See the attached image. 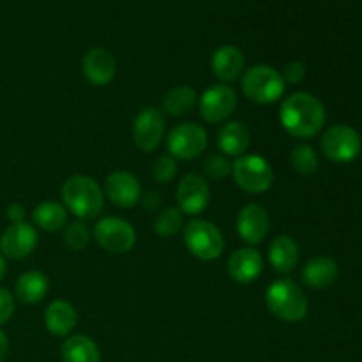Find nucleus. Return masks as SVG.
Wrapping results in <instances>:
<instances>
[{"label": "nucleus", "instance_id": "1", "mask_svg": "<svg viewBox=\"0 0 362 362\" xmlns=\"http://www.w3.org/2000/svg\"><path fill=\"white\" fill-rule=\"evenodd\" d=\"M327 113L318 98L308 92H296L281 103L279 122L293 138H313L324 129Z\"/></svg>", "mask_w": 362, "mask_h": 362}, {"label": "nucleus", "instance_id": "2", "mask_svg": "<svg viewBox=\"0 0 362 362\" xmlns=\"http://www.w3.org/2000/svg\"><path fill=\"white\" fill-rule=\"evenodd\" d=\"M64 207L80 221L95 219L105 209V193L94 179L87 175H73L62 184Z\"/></svg>", "mask_w": 362, "mask_h": 362}, {"label": "nucleus", "instance_id": "3", "mask_svg": "<svg viewBox=\"0 0 362 362\" xmlns=\"http://www.w3.org/2000/svg\"><path fill=\"white\" fill-rule=\"evenodd\" d=\"M265 306L283 322H300L308 315V297L292 279H278L265 292Z\"/></svg>", "mask_w": 362, "mask_h": 362}, {"label": "nucleus", "instance_id": "4", "mask_svg": "<svg viewBox=\"0 0 362 362\" xmlns=\"http://www.w3.org/2000/svg\"><path fill=\"white\" fill-rule=\"evenodd\" d=\"M240 88L250 101L257 105H272L283 98L286 83L278 69L267 64H257L244 71Z\"/></svg>", "mask_w": 362, "mask_h": 362}, {"label": "nucleus", "instance_id": "5", "mask_svg": "<svg viewBox=\"0 0 362 362\" xmlns=\"http://www.w3.org/2000/svg\"><path fill=\"white\" fill-rule=\"evenodd\" d=\"M184 244L194 258L204 262L216 260L225 250L221 230L207 219H193L184 226Z\"/></svg>", "mask_w": 362, "mask_h": 362}, {"label": "nucleus", "instance_id": "6", "mask_svg": "<svg viewBox=\"0 0 362 362\" xmlns=\"http://www.w3.org/2000/svg\"><path fill=\"white\" fill-rule=\"evenodd\" d=\"M232 177L237 186L251 194L269 191L274 182V172L267 159L257 154H244L232 163Z\"/></svg>", "mask_w": 362, "mask_h": 362}, {"label": "nucleus", "instance_id": "7", "mask_svg": "<svg viewBox=\"0 0 362 362\" xmlns=\"http://www.w3.org/2000/svg\"><path fill=\"white\" fill-rule=\"evenodd\" d=\"M95 243L112 255L129 253L136 244V232L129 221L117 216H106L92 230Z\"/></svg>", "mask_w": 362, "mask_h": 362}, {"label": "nucleus", "instance_id": "8", "mask_svg": "<svg viewBox=\"0 0 362 362\" xmlns=\"http://www.w3.org/2000/svg\"><path fill=\"white\" fill-rule=\"evenodd\" d=\"M209 145V134L204 126L194 122H184L175 126L166 136V148L173 159L191 161L205 152Z\"/></svg>", "mask_w": 362, "mask_h": 362}, {"label": "nucleus", "instance_id": "9", "mask_svg": "<svg viewBox=\"0 0 362 362\" xmlns=\"http://www.w3.org/2000/svg\"><path fill=\"white\" fill-rule=\"evenodd\" d=\"M322 154L334 163H350L361 154V134L350 126H332L320 140Z\"/></svg>", "mask_w": 362, "mask_h": 362}, {"label": "nucleus", "instance_id": "10", "mask_svg": "<svg viewBox=\"0 0 362 362\" xmlns=\"http://www.w3.org/2000/svg\"><path fill=\"white\" fill-rule=\"evenodd\" d=\"M237 108V94L230 85L218 83L209 87L198 98V110L205 122L221 124L232 117Z\"/></svg>", "mask_w": 362, "mask_h": 362}, {"label": "nucleus", "instance_id": "11", "mask_svg": "<svg viewBox=\"0 0 362 362\" xmlns=\"http://www.w3.org/2000/svg\"><path fill=\"white\" fill-rule=\"evenodd\" d=\"M165 138V115L161 110L147 106L133 122V141L141 152H152Z\"/></svg>", "mask_w": 362, "mask_h": 362}, {"label": "nucleus", "instance_id": "12", "mask_svg": "<svg viewBox=\"0 0 362 362\" xmlns=\"http://www.w3.org/2000/svg\"><path fill=\"white\" fill-rule=\"evenodd\" d=\"M211 204V187L198 173H187L177 186V205L182 214L198 216Z\"/></svg>", "mask_w": 362, "mask_h": 362}, {"label": "nucleus", "instance_id": "13", "mask_svg": "<svg viewBox=\"0 0 362 362\" xmlns=\"http://www.w3.org/2000/svg\"><path fill=\"white\" fill-rule=\"evenodd\" d=\"M37 243L39 237L35 226L28 225L27 221L13 223L0 237V255L11 260H23L34 253Z\"/></svg>", "mask_w": 362, "mask_h": 362}, {"label": "nucleus", "instance_id": "14", "mask_svg": "<svg viewBox=\"0 0 362 362\" xmlns=\"http://www.w3.org/2000/svg\"><path fill=\"white\" fill-rule=\"evenodd\" d=\"M105 198H108L115 207L133 209L141 202L140 180L129 172L115 170L105 180Z\"/></svg>", "mask_w": 362, "mask_h": 362}, {"label": "nucleus", "instance_id": "15", "mask_svg": "<svg viewBox=\"0 0 362 362\" xmlns=\"http://www.w3.org/2000/svg\"><path fill=\"white\" fill-rule=\"evenodd\" d=\"M235 228L244 243L250 246H257L269 235V230H271L269 212L258 204L244 205L237 214Z\"/></svg>", "mask_w": 362, "mask_h": 362}, {"label": "nucleus", "instance_id": "16", "mask_svg": "<svg viewBox=\"0 0 362 362\" xmlns=\"http://www.w3.org/2000/svg\"><path fill=\"white\" fill-rule=\"evenodd\" d=\"M81 73L94 87H106L115 80L117 60L110 49L90 48L81 59Z\"/></svg>", "mask_w": 362, "mask_h": 362}, {"label": "nucleus", "instance_id": "17", "mask_svg": "<svg viewBox=\"0 0 362 362\" xmlns=\"http://www.w3.org/2000/svg\"><path fill=\"white\" fill-rule=\"evenodd\" d=\"M228 276L239 285H250L260 278L264 271V258L255 247H243L233 251L226 264Z\"/></svg>", "mask_w": 362, "mask_h": 362}, {"label": "nucleus", "instance_id": "18", "mask_svg": "<svg viewBox=\"0 0 362 362\" xmlns=\"http://www.w3.org/2000/svg\"><path fill=\"white\" fill-rule=\"evenodd\" d=\"M211 67L214 76L228 85L243 76L244 69H246V59L237 46L223 45L212 53Z\"/></svg>", "mask_w": 362, "mask_h": 362}, {"label": "nucleus", "instance_id": "19", "mask_svg": "<svg viewBox=\"0 0 362 362\" xmlns=\"http://www.w3.org/2000/svg\"><path fill=\"white\" fill-rule=\"evenodd\" d=\"M251 144V131L240 120L225 124L218 133V148L226 158H239L246 154Z\"/></svg>", "mask_w": 362, "mask_h": 362}, {"label": "nucleus", "instance_id": "20", "mask_svg": "<svg viewBox=\"0 0 362 362\" xmlns=\"http://www.w3.org/2000/svg\"><path fill=\"white\" fill-rule=\"evenodd\" d=\"M78 322V313L74 310V306L67 300L59 299L53 300L45 311V325L48 329L49 334L59 336H69L74 331Z\"/></svg>", "mask_w": 362, "mask_h": 362}, {"label": "nucleus", "instance_id": "21", "mask_svg": "<svg viewBox=\"0 0 362 362\" xmlns=\"http://www.w3.org/2000/svg\"><path fill=\"white\" fill-rule=\"evenodd\" d=\"M299 244L290 235H278L269 246V264L279 274H288L299 264Z\"/></svg>", "mask_w": 362, "mask_h": 362}, {"label": "nucleus", "instance_id": "22", "mask_svg": "<svg viewBox=\"0 0 362 362\" xmlns=\"http://www.w3.org/2000/svg\"><path fill=\"white\" fill-rule=\"evenodd\" d=\"M339 276V267L332 258L329 257H315L304 265L303 281L310 288L324 290L336 283Z\"/></svg>", "mask_w": 362, "mask_h": 362}, {"label": "nucleus", "instance_id": "23", "mask_svg": "<svg viewBox=\"0 0 362 362\" xmlns=\"http://www.w3.org/2000/svg\"><path fill=\"white\" fill-rule=\"evenodd\" d=\"M49 279L39 271H27L14 285V297L23 304H37L48 296Z\"/></svg>", "mask_w": 362, "mask_h": 362}, {"label": "nucleus", "instance_id": "24", "mask_svg": "<svg viewBox=\"0 0 362 362\" xmlns=\"http://www.w3.org/2000/svg\"><path fill=\"white\" fill-rule=\"evenodd\" d=\"M62 362H101V352L94 339L85 334L69 336L60 349Z\"/></svg>", "mask_w": 362, "mask_h": 362}, {"label": "nucleus", "instance_id": "25", "mask_svg": "<svg viewBox=\"0 0 362 362\" xmlns=\"http://www.w3.org/2000/svg\"><path fill=\"white\" fill-rule=\"evenodd\" d=\"M198 105V94L189 85L170 88L163 99V112L172 117H186Z\"/></svg>", "mask_w": 362, "mask_h": 362}, {"label": "nucleus", "instance_id": "26", "mask_svg": "<svg viewBox=\"0 0 362 362\" xmlns=\"http://www.w3.org/2000/svg\"><path fill=\"white\" fill-rule=\"evenodd\" d=\"M32 219L34 225L45 232H59L67 225V209L59 202H42L34 209Z\"/></svg>", "mask_w": 362, "mask_h": 362}, {"label": "nucleus", "instance_id": "27", "mask_svg": "<svg viewBox=\"0 0 362 362\" xmlns=\"http://www.w3.org/2000/svg\"><path fill=\"white\" fill-rule=\"evenodd\" d=\"M290 163L292 168L300 175H313L318 170V156L313 147L306 144H300L293 147L292 154H290Z\"/></svg>", "mask_w": 362, "mask_h": 362}, {"label": "nucleus", "instance_id": "28", "mask_svg": "<svg viewBox=\"0 0 362 362\" xmlns=\"http://www.w3.org/2000/svg\"><path fill=\"white\" fill-rule=\"evenodd\" d=\"M184 226L182 212L177 207L163 209L154 219V232L159 237H173L180 232Z\"/></svg>", "mask_w": 362, "mask_h": 362}, {"label": "nucleus", "instance_id": "29", "mask_svg": "<svg viewBox=\"0 0 362 362\" xmlns=\"http://www.w3.org/2000/svg\"><path fill=\"white\" fill-rule=\"evenodd\" d=\"M92 239V232L83 221H73L67 223L64 226V243L71 251H81L88 246Z\"/></svg>", "mask_w": 362, "mask_h": 362}, {"label": "nucleus", "instance_id": "30", "mask_svg": "<svg viewBox=\"0 0 362 362\" xmlns=\"http://www.w3.org/2000/svg\"><path fill=\"white\" fill-rule=\"evenodd\" d=\"M204 172L209 179L221 180L232 175V161L223 154H211L204 161Z\"/></svg>", "mask_w": 362, "mask_h": 362}, {"label": "nucleus", "instance_id": "31", "mask_svg": "<svg viewBox=\"0 0 362 362\" xmlns=\"http://www.w3.org/2000/svg\"><path fill=\"white\" fill-rule=\"evenodd\" d=\"M175 175L177 159H173L172 156H161V158L156 159V163L152 165V177L156 179V182L168 184L175 179Z\"/></svg>", "mask_w": 362, "mask_h": 362}, {"label": "nucleus", "instance_id": "32", "mask_svg": "<svg viewBox=\"0 0 362 362\" xmlns=\"http://www.w3.org/2000/svg\"><path fill=\"white\" fill-rule=\"evenodd\" d=\"M285 83L299 85L303 83L304 78H306V66H304L300 60H293V62H288L285 67H283L281 73Z\"/></svg>", "mask_w": 362, "mask_h": 362}, {"label": "nucleus", "instance_id": "33", "mask_svg": "<svg viewBox=\"0 0 362 362\" xmlns=\"http://www.w3.org/2000/svg\"><path fill=\"white\" fill-rule=\"evenodd\" d=\"M14 315V296L6 288H0V327L6 325Z\"/></svg>", "mask_w": 362, "mask_h": 362}, {"label": "nucleus", "instance_id": "34", "mask_svg": "<svg viewBox=\"0 0 362 362\" xmlns=\"http://www.w3.org/2000/svg\"><path fill=\"white\" fill-rule=\"evenodd\" d=\"M6 214L11 223H23L27 212H25V207L21 204H11L9 207H7Z\"/></svg>", "mask_w": 362, "mask_h": 362}, {"label": "nucleus", "instance_id": "35", "mask_svg": "<svg viewBox=\"0 0 362 362\" xmlns=\"http://www.w3.org/2000/svg\"><path fill=\"white\" fill-rule=\"evenodd\" d=\"M141 204L147 211H156L159 207V194L158 193H148L147 197H141Z\"/></svg>", "mask_w": 362, "mask_h": 362}, {"label": "nucleus", "instance_id": "36", "mask_svg": "<svg viewBox=\"0 0 362 362\" xmlns=\"http://www.w3.org/2000/svg\"><path fill=\"white\" fill-rule=\"evenodd\" d=\"M7 352H9V339H7L6 332L0 329V362L6 359Z\"/></svg>", "mask_w": 362, "mask_h": 362}, {"label": "nucleus", "instance_id": "37", "mask_svg": "<svg viewBox=\"0 0 362 362\" xmlns=\"http://www.w3.org/2000/svg\"><path fill=\"white\" fill-rule=\"evenodd\" d=\"M6 271H7V267H6V258H4L2 255H0V281H2L4 276H6Z\"/></svg>", "mask_w": 362, "mask_h": 362}]
</instances>
